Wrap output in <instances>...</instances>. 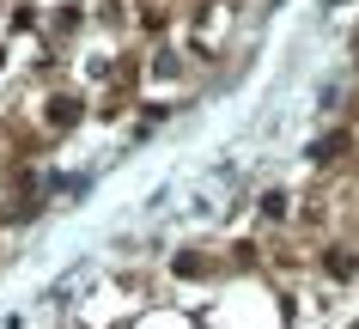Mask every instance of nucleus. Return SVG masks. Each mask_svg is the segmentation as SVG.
Segmentation results:
<instances>
[{
    "instance_id": "obj_1",
    "label": "nucleus",
    "mask_w": 359,
    "mask_h": 329,
    "mask_svg": "<svg viewBox=\"0 0 359 329\" xmlns=\"http://www.w3.org/2000/svg\"><path fill=\"white\" fill-rule=\"evenodd\" d=\"M79 122H86V98L79 92H49L43 98V128L49 135H74Z\"/></svg>"
},
{
    "instance_id": "obj_2",
    "label": "nucleus",
    "mask_w": 359,
    "mask_h": 329,
    "mask_svg": "<svg viewBox=\"0 0 359 329\" xmlns=\"http://www.w3.org/2000/svg\"><path fill=\"white\" fill-rule=\"evenodd\" d=\"M317 269L329 274V281H353V274H359V250H353V244H323Z\"/></svg>"
},
{
    "instance_id": "obj_3",
    "label": "nucleus",
    "mask_w": 359,
    "mask_h": 329,
    "mask_svg": "<svg viewBox=\"0 0 359 329\" xmlns=\"http://www.w3.org/2000/svg\"><path fill=\"white\" fill-rule=\"evenodd\" d=\"M79 25H86V6L67 0V6H55V19H49V37H74Z\"/></svg>"
},
{
    "instance_id": "obj_4",
    "label": "nucleus",
    "mask_w": 359,
    "mask_h": 329,
    "mask_svg": "<svg viewBox=\"0 0 359 329\" xmlns=\"http://www.w3.org/2000/svg\"><path fill=\"white\" fill-rule=\"evenodd\" d=\"M170 269L183 274V281H208L213 262H208V250H177V262H170Z\"/></svg>"
},
{
    "instance_id": "obj_5",
    "label": "nucleus",
    "mask_w": 359,
    "mask_h": 329,
    "mask_svg": "<svg viewBox=\"0 0 359 329\" xmlns=\"http://www.w3.org/2000/svg\"><path fill=\"white\" fill-rule=\"evenodd\" d=\"M256 213H262L268 226H286V220H292V195H286V189H268V195H262V208H256Z\"/></svg>"
},
{
    "instance_id": "obj_6",
    "label": "nucleus",
    "mask_w": 359,
    "mask_h": 329,
    "mask_svg": "<svg viewBox=\"0 0 359 329\" xmlns=\"http://www.w3.org/2000/svg\"><path fill=\"white\" fill-rule=\"evenodd\" d=\"M140 13H147V19H140L147 37H165V31H170V6H165V0H152V6H140Z\"/></svg>"
},
{
    "instance_id": "obj_7",
    "label": "nucleus",
    "mask_w": 359,
    "mask_h": 329,
    "mask_svg": "<svg viewBox=\"0 0 359 329\" xmlns=\"http://www.w3.org/2000/svg\"><path fill=\"white\" fill-rule=\"evenodd\" d=\"M152 79H177L183 74V67H177V49H165V43H158V49H152V67H147Z\"/></svg>"
},
{
    "instance_id": "obj_8",
    "label": "nucleus",
    "mask_w": 359,
    "mask_h": 329,
    "mask_svg": "<svg viewBox=\"0 0 359 329\" xmlns=\"http://www.w3.org/2000/svg\"><path fill=\"white\" fill-rule=\"evenodd\" d=\"M97 13H104V25H110V31H122V25H128V6H122V0H104Z\"/></svg>"
},
{
    "instance_id": "obj_9",
    "label": "nucleus",
    "mask_w": 359,
    "mask_h": 329,
    "mask_svg": "<svg viewBox=\"0 0 359 329\" xmlns=\"http://www.w3.org/2000/svg\"><path fill=\"white\" fill-rule=\"evenodd\" d=\"M256 256H262L256 244H231V269H256Z\"/></svg>"
},
{
    "instance_id": "obj_10",
    "label": "nucleus",
    "mask_w": 359,
    "mask_h": 329,
    "mask_svg": "<svg viewBox=\"0 0 359 329\" xmlns=\"http://www.w3.org/2000/svg\"><path fill=\"white\" fill-rule=\"evenodd\" d=\"M0 67H6V43H0Z\"/></svg>"
}]
</instances>
